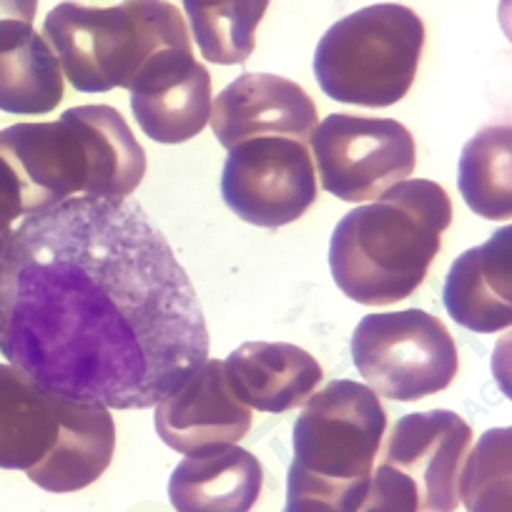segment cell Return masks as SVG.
<instances>
[{
	"mask_svg": "<svg viewBox=\"0 0 512 512\" xmlns=\"http://www.w3.org/2000/svg\"><path fill=\"white\" fill-rule=\"evenodd\" d=\"M0 156L16 174L23 214L36 216L83 194L93 181V156L81 123L63 113L53 123H16L0 131Z\"/></svg>",
	"mask_w": 512,
	"mask_h": 512,
	"instance_id": "9c48e42d",
	"label": "cell"
},
{
	"mask_svg": "<svg viewBox=\"0 0 512 512\" xmlns=\"http://www.w3.org/2000/svg\"><path fill=\"white\" fill-rule=\"evenodd\" d=\"M0 352L43 390L149 410L209 359L191 279L131 199L26 216L0 259Z\"/></svg>",
	"mask_w": 512,
	"mask_h": 512,
	"instance_id": "6da1fadb",
	"label": "cell"
},
{
	"mask_svg": "<svg viewBox=\"0 0 512 512\" xmlns=\"http://www.w3.org/2000/svg\"><path fill=\"white\" fill-rule=\"evenodd\" d=\"M457 186L465 204L487 221L512 216V128L487 126L460 156Z\"/></svg>",
	"mask_w": 512,
	"mask_h": 512,
	"instance_id": "44dd1931",
	"label": "cell"
},
{
	"mask_svg": "<svg viewBox=\"0 0 512 512\" xmlns=\"http://www.w3.org/2000/svg\"><path fill=\"white\" fill-rule=\"evenodd\" d=\"M38 13V0H0V21L31 23Z\"/></svg>",
	"mask_w": 512,
	"mask_h": 512,
	"instance_id": "484cf974",
	"label": "cell"
},
{
	"mask_svg": "<svg viewBox=\"0 0 512 512\" xmlns=\"http://www.w3.org/2000/svg\"><path fill=\"white\" fill-rule=\"evenodd\" d=\"M161 442L181 455H204L244 440L251 410L234 395L221 359H206L179 390L156 405Z\"/></svg>",
	"mask_w": 512,
	"mask_h": 512,
	"instance_id": "8fae6325",
	"label": "cell"
},
{
	"mask_svg": "<svg viewBox=\"0 0 512 512\" xmlns=\"http://www.w3.org/2000/svg\"><path fill=\"white\" fill-rule=\"evenodd\" d=\"M58 437V395L13 364H0V467L31 470Z\"/></svg>",
	"mask_w": 512,
	"mask_h": 512,
	"instance_id": "d6986e66",
	"label": "cell"
},
{
	"mask_svg": "<svg viewBox=\"0 0 512 512\" xmlns=\"http://www.w3.org/2000/svg\"><path fill=\"white\" fill-rule=\"evenodd\" d=\"M472 450V427L450 410L405 415L382 440L377 462L415 485L420 512H455L460 475Z\"/></svg>",
	"mask_w": 512,
	"mask_h": 512,
	"instance_id": "30bf717a",
	"label": "cell"
},
{
	"mask_svg": "<svg viewBox=\"0 0 512 512\" xmlns=\"http://www.w3.org/2000/svg\"><path fill=\"white\" fill-rule=\"evenodd\" d=\"M425 23L402 3H377L334 23L314 53V76L332 101L384 108L412 88Z\"/></svg>",
	"mask_w": 512,
	"mask_h": 512,
	"instance_id": "5b68a950",
	"label": "cell"
},
{
	"mask_svg": "<svg viewBox=\"0 0 512 512\" xmlns=\"http://www.w3.org/2000/svg\"><path fill=\"white\" fill-rule=\"evenodd\" d=\"M224 372L249 410L272 415L302 407L324 377L312 354L287 342L241 344L224 359Z\"/></svg>",
	"mask_w": 512,
	"mask_h": 512,
	"instance_id": "2e32d148",
	"label": "cell"
},
{
	"mask_svg": "<svg viewBox=\"0 0 512 512\" xmlns=\"http://www.w3.org/2000/svg\"><path fill=\"white\" fill-rule=\"evenodd\" d=\"M445 309L460 327L492 334L512 324V226L457 256L442 289Z\"/></svg>",
	"mask_w": 512,
	"mask_h": 512,
	"instance_id": "5bb4252c",
	"label": "cell"
},
{
	"mask_svg": "<svg viewBox=\"0 0 512 512\" xmlns=\"http://www.w3.org/2000/svg\"><path fill=\"white\" fill-rule=\"evenodd\" d=\"M221 196L241 221L279 229L302 219L317 199L307 146L292 139H251L229 149Z\"/></svg>",
	"mask_w": 512,
	"mask_h": 512,
	"instance_id": "ba28073f",
	"label": "cell"
},
{
	"mask_svg": "<svg viewBox=\"0 0 512 512\" xmlns=\"http://www.w3.org/2000/svg\"><path fill=\"white\" fill-rule=\"evenodd\" d=\"M116 452L111 410L96 402H73L58 395V437L51 452L26 470L41 490L76 492L108 470Z\"/></svg>",
	"mask_w": 512,
	"mask_h": 512,
	"instance_id": "9a60e30c",
	"label": "cell"
},
{
	"mask_svg": "<svg viewBox=\"0 0 512 512\" xmlns=\"http://www.w3.org/2000/svg\"><path fill=\"white\" fill-rule=\"evenodd\" d=\"M352 362L374 395L395 402L447 390L460 369L450 329L422 309L364 317L352 334Z\"/></svg>",
	"mask_w": 512,
	"mask_h": 512,
	"instance_id": "8992f818",
	"label": "cell"
},
{
	"mask_svg": "<svg viewBox=\"0 0 512 512\" xmlns=\"http://www.w3.org/2000/svg\"><path fill=\"white\" fill-rule=\"evenodd\" d=\"M357 512H420V497L415 485L395 467L377 462Z\"/></svg>",
	"mask_w": 512,
	"mask_h": 512,
	"instance_id": "cb8c5ba5",
	"label": "cell"
},
{
	"mask_svg": "<svg viewBox=\"0 0 512 512\" xmlns=\"http://www.w3.org/2000/svg\"><path fill=\"white\" fill-rule=\"evenodd\" d=\"M63 101L56 53L31 23L0 21V111L43 116Z\"/></svg>",
	"mask_w": 512,
	"mask_h": 512,
	"instance_id": "ac0fdd59",
	"label": "cell"
},
{
	"mask_svg": "<svg viewBox=\"0 0 512 512\" xmlns=\"http://www.w3.org/2000/svg\"><path fill=\"white\" fill-rule=\"evenodd\" d=\"M264 470L249 450L186 455L169 480V500L176 512H251L262 495Z\"/></svg>",
	"mask_w": 512,
	"mask_h": 512,
	"instance_id": "e0dca14e",
	"label": "cell"
},
{
	"mask_svg": "<svg viewBox=\"0 0 512 512\" xmlns=\"http://www.w3.org/2000/svg\"><path fill=\"white\" fill-rule=\"evenodd\" d=\"M450 224L452 204L440 184L400 181L337 224L329 241L334 284L364 307H390L412 297Z\"/></svg>",
	"mask_w": 512,
	"mask_h": 512,
	"instance_id": "7a4b0ae2",
	"label": "cell"
},
{
	"mask_svg": "<svg viewBox=\"0 0 512 512\" xmlns=\"http://www.w3.org/2000/svg\"><path fill=\"white\" fill-rule=\"evenodd\" d=\"M128 91L136 123L156 144H184L209 123L211 76L191 46L159 53Z\"/></svg>",
	"mask_w": 512,
	"mask_h": 512,
	"instance_id": "4fadbf2b",
	"label": "cell"
},
{
	"mask_svg": "<svg viewBox=\"0 0 512 512\" xmlns=\"http://www.w3.org/2000/svg\"><path fill=\"white\" fill-rule=\"evenodd\" d=\"M199 51L219 66H241L256 48L269 0H184Z\"/></svg>",
	"mask_w": 512,
	"mask_h": 512,
	"instance_id": "7402d4cb",
	"label": "cell"
},
{
	"mask_svg": "<svg viewBox=\"0 0 512 512\" xmlns=\"http://www.w3.org/2000/svg\"><path fill=\"white\" fill-rule=\"evenodd\" d=\"M467 512H512V430H487L460 475Z\"/></svg>",
	"mask_w": 512,
	"mask_h": 512,
	"instance_id": "603a6c76",
	"label": "cell"
},
{
	"mask_svg": "<svg viewBox=\"0 0 512 512\" xmlns=\"http://www.w3.org/2000/svg\"><path fill=\"white\" fill-rule=\"evenodd\" d=\"M18 219H26L21 186H18V179L8 161L0 156V259H3V251H6L13 231H16L13 224Z\"/></svg>",
	"mask_w": 512,
	"mask_h": 512,
	"instance_id": "d4e9b609",
	"label": "cell"
},
{
	"mask_svg": "<svg viewBox=\"0 0 512 512\" xmlns=\"http://www.w3.org/2000/svg\"><path fill=\"white\" fill-rule=\"evenodd\" d=\"M387 415L367 384L334 379L294 422L284 512H357L369 490Z\"/></svg>",
	"mask_w": 512,
	"mask_h": 512,
	"instance_id": "3957f363",
	"label": "cell"
},
{
	"mask_svg": "<svg viewBox=\"0 0 512 512\" xmlns=\"http://www.w3.org/2000/svg\"><path fill=\"white\" fill-rule=\"evenodd\" d=\"M88 136L93 181L88 199H126L146 174V154L126 118L111 106L68 108Z\"/></svg>",
	"mask_w": 512,
	"mask_h": 512,
	"instance_id": "ffe728a7",
	"label": "cell"
},
{
	"mask_svg": "<svg viewBox=\"0 0 512 512\" xmlns=\"http://www.w3.org/2000/svg\"><path fill=\"white\" fill-rule=\"evenodd\" d=\"M322 189L342 201H374L415 174V136L395 118L332 113L312 134Z\"/></svg>",
	"mask_w": 512,
	"mask_h": 512,
	"instance_id": "52a82bcc",
	"label": "cell"
},
{
	"mask_svg": "<svg viewBox=\"0 0 512 512\" xmlns=\"http://www.w3.org/2000/svg\"><path fill=\"white\" fill-rule=\"evenodd\" d=\"M41 36L81 93L128 91L159 53L191 46L184 16L166 0H123L113 8L61 3L48 13Z\"/></svg>",
	"mask_w": 512,
	"mask_h": 512,
	"instance_id": "277c9868",
	"label": "cell"
},
{
	"mask_svg": "<svg viewBox=\"0 0 512 512\" xmlns=\"http://www.w3.org/2000/svg\"><path fill=\"white\" fill-rule=\"evenodd\" d=\"M211 128L224 149L251 139H292L307 146L319 116L299 83L272 73H244L216 96Z\"/></svg>",
	"mask_w": 512,
	"mask_h": 512,
	"instance_id": "7c38bea8",
	"label": "cell"
}]
</instances>
